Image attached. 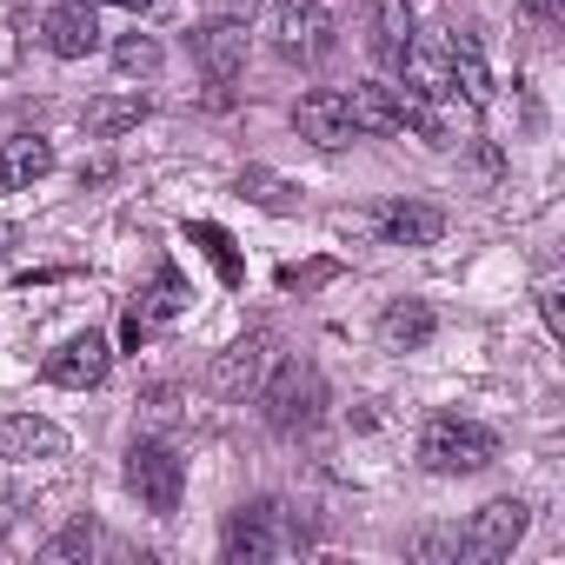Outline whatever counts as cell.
Segmentation results:
<instances>
[{
  "mask_svg": "<svg viewBox=\"0 0 565 565\" xmlns=\"http://www.w3.org/2000/svg\"><path fill=\"white\" fill-rule=\"evenodd\" d=\"M253 399L273 433H313L327 419V373L313 360H279V366H266Z\"/></svg>",
  "mask_w": 565,
  "mask_h": 565,
  "instance_id": "cell-1",
  "label": "cell"
},
{
  "mask_svg": "<svg viewBox=\"0 0 565 565\" xmlns=\"http://www.w3.org/2000/svg\"><path fill=\"white\" fill-rule=\"evenodd\" d=\"M499 459V433L479 426V419H459V413H433L426 433H419V466L439 472V479H466V472H486Z\"/></svg>",
  "mask_w": 565,
  "mask_h": 565,
  "instance_id": "cell-2",
  "label": "cell"
},
{
  "mask_svg": "<svg viewBox=\"0 0 565 565\" xmlns=\"http://www.w3.org/2000/svg\"><path fill=\"white\" fill-rule=\"evenodd\" d=\"M127 492L140 499V512L153 519H173L180 512V492H186V466L167 439H134L127 446Z\"/></svg>",
  "mask_w": 565,
  "mask_h": 565,
  "instance_id": "cell-3",
  "label": "cell"
},
{
  "mask_svg": "<svg viewBox=\"0 0 565 565\" xmlns=\"http://www.w3.org/2000/svg\"><path fill=\"white\" fill-rule=\"evenodd\" d=\"M333 0H279L273 14V54L279 61H320L333 54Z\"/></svg>",
  "mask_w": 565,
  "mask_h": 565,
  "instance_id": "cell-4",
  "label": "cell"
},
{
  "mask_svg": "<svg viewBox=\"0 0 565 565\" xmlns=\"http://www.w3.org/2000/svg\"><path fill=\"white\" fill-rule=\"evenodd\" d=\"M525 519H532L525 499H492V505H479V512L466 519V532H459V558H472V565L512 558V545L525 539Z\"/></svg>",
  "mask_w": 565,
  "mask_h": 565,
  "instance_id": "cell-5",
  "label": "cell"
},
{
  "mask_svg": "<svg viewBox=\"0 0 565 565\" xmlns=\"http://www.w3.org/2000/svg\"><path fill=\"white\" fill-rule=\"evenodd\" d=\"M294 127H300V140H313V147H327V153H340V147L360 140L353 107H347V87H313V94H300Z\"/></svg>",
  "mask_w": 565,
  "mask_h": 565,
  "instance_id": "cell-6",
  "label": "cell"
},
{
  "mask_svg": "<svg viewBox=\"0 0 565 565\" xmlns=\"http://www.w3.org/2000/svg\"><path fill=\"white\" fill-rule=\"evenodd\" d=\"M266 366H273V340H266V333H246V340H233L226 353H213L206 386H213L220 399H253L259 380H266Z\"/></svg>",
  "mask_w": 565,
  "mask_h": 565,
  "instance_id": "cell-7",
  "label": "cell"
},
{
  "mask_svg": "<svg viewBox=\"0 0 565 565\" xmlns=\"http://www.w3.org/2000/svg\"><path fill=\"white\" fill-rule=\"evenodd\" d=\"M246 21H233V14H220V21H206L200 34H193V61H200V74L213 81V87H233L239 74H246Z\"/></svg>",
  "mask_w": 565,
  "mask_h": 565,
  "instance_id": "cell-8",
  "label": "cell"
},
{
  "mask_svg": "<svg viewBox=\"0 0 565 565\" xmlns=\"http://www.w3.org/2000/svg\"><path fill=\"white\" fill-rule=\"evenodd\" d=\"M220 552H226L233 565H266V558L279 552V505H273V499H253V505H239V512L226 519V539H220Z\"/></svg>",
  "mask_w": 565,
  "mask_h": 565,
  "instance_id": "cell-9",
  "label": "cell"
},
{
  "mask_svg": "<svg viewBox=\"0 0 565 565\" xmlns=\"http://www.w3.org/2000/svg\"><path fill=\"white\" fill-rule=\"evenodd\" d=\"M107 366H114V347H107V333H74L61 353H47V386H67V393H87V386H100L107 380Z\"/></svg>",
  "mask_w": 565,
  "mask_h": 565,
  "instance_id": "cell-10",
  "label": "cell"
},
{
  "mask_svg": "<svg viewBox=\"0 0 565 565\" xmlns=\"http://www.w3.org/2000/svg\"><path fill=\"white\" fill-rule=\"evenodd\" d=\"M413 41H419V28H413V0H366V47H373L380 67H399Z\"/></svg>",
  "mask_w": 565,
  "mask_h": 565,
  "instance_id": "cell-11",
  "label": "cell"
},
{
  "mask_svg": "<svg viewBox=\"0 0 565 565\" xmlns=\"http://www.w3.org/2000/svg\"><path fill=\"white\" fill-rule=\"evenodd\" d=\"M67 433L41 413H0V459H61Z\"/></svg>",
  "mask_w": 565,
  "mask_h": 565,
  "instance_id": "cell-12",
  "label": "cell"
},
{
  "mask_svg": "<svg viewBox=\"0 0 565 565\" xmlns=\"http://www.w3.org/2000/svg\"><path fill=\"white\" fill-rule=\"evenodd\" d=\"M446 81H452V100H466V107H486L492 100V67H486V47L472 34H452L446 41Z\"/></svg>",
  "mask_w": 565,
  "mask_h": 565,
  "instance_id": "cell-13",
  "label": "cell"
},
{
  "mask_svg": "<svg viewBox=\"0 0 565 565\" xmlns=\"http://www.w3.org/2000/svg\"><path fill=\"white\" fill-rule=\"evenodd\" d=\"M41 41H47L54 61H87L100 47V21H94V8H54L47 28H41Z\"/></svg>",
  "mask_w": 565,
  "mask_h": 565,
  "instance_id": "cell-14",
  "label": "cell"
},
{
  "mask_svg": "<svg viewBox=\"0 0 565 565\" xmlns=\"http://www.w3.org/2000/svg\"><path fill=\"white\" fill-rule=\"evenodd\" d=\"M380 233L393 246H433V239H446V213L419 206V200H393V206H380Z\"/></svg>",
  "mask_w": 565,
  "mask_h": 565,
  "instance_id": "cell-15",
  "label": "cell"
},
{
  "mask_svg": "<svg viewBox=\"0 0 565 565\" xmlns=\"http://www.w3.org/2000/svg\"><path fill=\"white\" fill-rule=\"evenodd\" d=\"M347 107H353V127H360V134H406L399 87H386V81H360V87L347 94Z\"/></svg>",
  "mask_w": 565,
  "mask_h": 565,
  "instance_id": "cell-16",
  "label": "cell"
},
{
  "mask_svg": "<svg viewBox=\"0 0 565 565\" xmlns=\"http://www.w3.org/2000/svg\"><path fill=\"white\" fill-rule=\"evenodd\" d=\"M433 333H439V313H433L426 300H393V307L380 313V340H386L393 353H419Z\"/></svg>",
  "mask_w": 565,
  "mask_h": 565,
  "instance_id": "cell-17",
  "label": "cell"
},
{
  "mask_svg": "<svg viewBox=\"0 0 565 565\" xmlns=\"http://www.w3.org/2000/svg\"><path fill=\"white\" fill-rule=\"evenodd\" d=\"M153 107H147V94H107V100H94L81 120H87V134L94 140H114V134H127V127H140Z\"/></svg>",
  "mask_w": 565,
  "mask_h": 565,
  "instance_id": "cell-18",
  "label": "cell"
},
{
  "mask_svg": "<svg viewBox=\"0 0 565 565\" xmlns=\"http://www.w3.org/2000/svg\"><path fill=\"white\" fill-rule=\"evenodd\" d=\"M0 167H8L14 186H34L41 173H54V147H47L41 134H14L8 147H0Z\"/></svg>",
  "mask_w": 565,
  "mask_h": 565,
  "instance_id": "cell-19",
  "label": "cell"
},
{
  "mask_svg": "<svg viewBox=\"0 0 565 565\" xmlns=\"http://www.w3.org/2000/svg\"><path fill=\"white\" fill-rule=\"evenodd\" d=\"M160 61H167V54H160L153 34H120V41H114V67H120L127 81H153Z\"/></svg>",
  "mask_w": 565,
  "mask_h": 565,
  "instance_id": "cell-20",
  "label": "cell"
},
{
  "mask_svg": "<svg viewBox=\"0 0 565 565\" xmlns=\"http://www.w3.org/2000/svg\"><path fill=\"white\" fill-rule=\"evenodd\" d=\"M94 545H100V532H94V519L81 512V519H67V525L41 545V558H47V565H67V558H87Z\"/></svg>",
  "mask_w": 565,
  "mask_h": 565,
  "instance_id": "cell-21",
  "label": "cell"
},
{
  "mask_svg": "<svg viewBox=\"0 0 565 565\" xmlns=\"http://www.w3.org/2000/svg\"><path fill=\"white\" fill-rule=\"evenodd\" d=\"M147 313H153V320H173V313H186V279H180L173 266H160L153 294H147Z\"/></svg>",
  "mask_w": 565,
  "mask_h": 565,
  "instance_id": "cell-22",
  "label": "cell"
},
{
  "mask_svg": "<svg viewBox=\"0 0 565 565\" xmlns=\"http://www.w3.org/2000/svg\"><path fill=\"white\" fill-rule=\"evenodd\" d=\"M193 239H200V246L213 253V266H220V279H226V287H239V253H233V239H226L220 226H206V220L193 226Z\"/></svg>",
  "mask_w": 565,
  "mask_h": 565,
  "instance_id": "cell-23",
  "label": "cell"
},
{
  "mask_svg": "<svg viewBox=\"0 0 565 565\" xmlns=\"http://www.w3.org/2000/svg\"><path fill=\"white\" fill-rule=\"evenodd\" d=\"M413 558H459V525H426L413 539Z\"/></svg>",
  "mask_w": 565,
  "mask_h": 565,
  "instance_id": "cell-24",
  "label": "cell"
},
{
  "mask_svg": "<svg viewBox=\"0 0 565 565\" xmlns=\"http://www.w3.org/2000/svg\"><path fill=\"white\" fill-rule=\"evenodd\" d=\"M239 193H253V200H259V206H273V213L287 206V186H279L273 173H259V167H253V173H239Z\"/></svg>",
  "mask_w": 565,
  "mask_h": 565,
  "instance_id": "cell-25",
  "label": "cell"
},
{
  "mask_svg": "<svg viewBox=\"0 0 565 565\" xmlns=\"http://www.w3.org/2000/svg\"><path fill=\"white\" fill-rule=\"evenodd\" d=\"M539 313H545V327H552V333H565V313H558V294H539Z\"/></svg>",
  "mask_w": 565,
  "mask_h": 565,
  "instance_id": "cell-26",
  "label": "cell"
},
{
  "mask_svg": "<svg viewBox=\"0 0 565 565\" xmlns=\"http://www.w3.org/2000/svg\"><path fill=\"white\" fill-rule=\"evenodd\" d=\"M14 246H21V226H14V220H0V259H8Z\"/></svg>",
  "mask_w": 565,
  "mask_h": 565,
  "instance_id": "cell-27",
  "label": "cell"
},
{
  "mask_svg": "<svg viewBox=\"0 0 565 565\" xmlns=\"http://www.w3.org/2000/svg\"><path fill=\"white\" fill-rule=\"evenodd\" d=\"M114 8H127V14H140V8H153V0H114Z\"/></svg>",
  "mask_w": 565,
  "mask_h": 565,
  "instance_id": "cell-28",
  "label": "cell"
},
{
  "mask_svg": "<svg viewBox=\"0 0 565 565\" xmlns=\"http://www.w3.org/2000/svg\"><path fill=\"white\" fill-rule=\"evenodd\" d=\"M54 8H94V0H54Z\"/></svg>",
  "mask_w": 565,
  "mask_h": 565,
  "instance_id": "cell-29",
  "label": "cell"
},
{
  "mask_svg": "<svg viewBox=\"0 0 565 565\" xmlns=\"http://www.w3.org/2000/svg\"><path fill=\"white\" fill-rule=\"evenodd\" d=\"M532 14H552V0H532Z\"/></svg>",
  "mask_w": 565,
  "mask_h": 565,
  "instance_id": "cell-30",
  "label": "cell"
},
{
  "mask_svg": "<svg viewBox=\"0 0 565 565\" xmlns=\"http://www.w3.org/2000/svg\"><path fill=\"white\" fill-rule=\"evenodd\" d=\"M8 186H14V180H8V167H0V193H8Z\"/></svg>",
  "mask_w": 565,
  "mask_h": 565,
  "instance_id": "cell-31",
  "label": "cell"
},
{
  "mask_svg": "<svg viewBox=\"0 0 565 565\" xmlns=\"http://www.w3.org/2000/svg\"><path fill=\"white\" fill-rule=\"evenodd\" d=\"M246 8H253V0H246Z\"/></svg>",
  "mask_w": 565,
  "mask_h": 565,
  "instance_id": "cell-32",
  "label": "cell"
}]
</instances>
